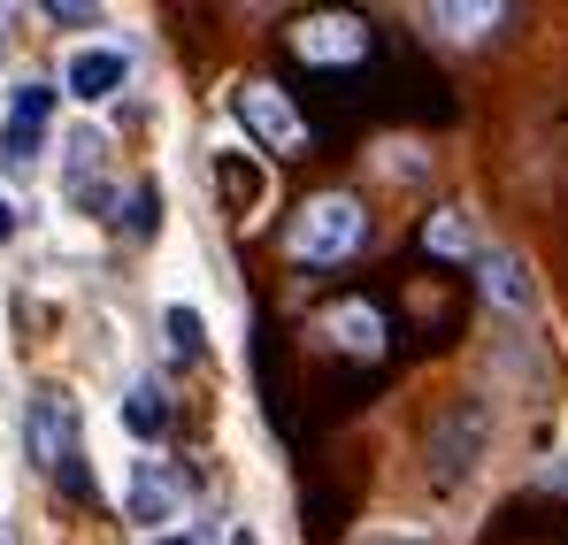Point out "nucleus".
<instances>
[{
    "label": "nucleus",
    "instance_id": "14",
    "mask_svg": "<svg viewBox=\"0 0 568 545\" xmlns=\"http://www.w3.org/2000/svg\"><path fill=\"white\" fill-rule=\"evenodd\" d=\"M162 346H170L178 362H200V354H207V315H200L192 300H170V307H162Z\"/></svg>",
    "mask_w": 568,
    "mask_h": 545
},
{
    "label": "nucleus",
    "instance_id": "16",
    "mask_svg": "<svg viewBox=\"0 0 568 545\" xmlns=\"http://www.w3.org/2000/svg\"><path fill=\"white\" fill-rule=\"evenodd\" d=\"M131 239H154V184L131 192Z\"/></svg>",
    "mask_w": 568,
    "mask_h": 545
},
{
    "label": "nucleus",
    "instance_id": "6",
    "mask_svg": "<svg viewBox=\"0 0 568 545\" xmlns=\"http://www.w3.org/2000/svg\"><path fill=\"white\" fill-rule=\"evenodd\" d=\"M292 54L300 62H315V70H354L362 54H369V23L362 16H300L292 23Z\"/></svg>",
    "mask_w": 568,
    "mask_h": 545
},
{
    "label": "nucleus",
    "instance_id": "4",
    "mask_svg": "<svg viewBox=\"0 0 568 545\" xmlns=\"http://www.w3.org/2000/svg\"><path fill=\"white\" fill-rule=\"evenodd\" d=\"M231 115H239V131H246L254 147H270V154H300V147H307L300 108H292L270 78H239V85H231Z\"/></svg>",
    "mask_w": 568,
    "mask_h": 545
},
{
    "label": "nucleus",
    "instance_id": "1",
    "mask_svg": "<svg viewBox=\"0 0 568 545\" xmlns=\"http://www.w3.org/2000/svg\"><path fill=\"white\" fill-rule=\"evenodd\" d=\"M362 239H369V208H362L354 192H315V200L292 215L284 254L307 262V270H338V262L362 254Z\"/></svg>",
    "mask_w": 568,
    "mask_h": 545
},
{
    "label": "nucleus",
    "instance_id": "20",
    "mask_svg": "<svg viewBox=\"0 0 568 545\" xmlns=\"http://www.w3.org/2000/svg\"><path fill=\"white\" fill-rule=\"evenodd\" d=\"M538 484H546V492H568V461H554V468H546Z\"/></svg>",
    "mask_w": 568,
    "mask_h": 545
},
{
    "label": "nucleus",
    "instance_id": "15",
    "mask_svg": "<svg viewBox=\"0 0 568 545\" xmlns=\"http://www.w3.org/2000/svg\"><path fill=\"white\" fill-rule=\"evenodd\" d=\"M423 246H430L438 262H462V254H476V223H469V208H438V215L423 223Z\"/></svg>",
    "mask_w": 568,
    "mask_h": 545
},
{
    "label": "nucleus",
    "instance_id": "18",
    "mask_svg": "<svg viewBox=\"0 0 568 545\" xmlns=\"http://www.w3.org/2000/svg\"><path fill=\"white\" fill-rule=\"evenodd\" d=\"M16 231H23V208L0 192V246H16Z\"/></svg>",
    "mask_w": 568,
    "mask_h": 545
},
{
    "label": "nucleus",
    "instance_id": "7",
    "mask_svg": "<svg viewBox=\"0 0 568 545\" xmlns=\"http://www.w3.org/2000/svg\"><path fill=\"white\" fill-rule=\"evenodd\" d=\"M207 178H215V200H223L231 223H254L270 208V162L254 147H215L207 154Z\"/></svg>",
    "mask_w": 568,
    "mask_h": 545
},
{
    "label": "nucleus",
    "instance_id": "8",
    "mask_svg": "<svg viewBox=\"0 0 568 545\" xmlns=\"http://www.w3.org/2000/svg\"><path fill=\"white\" fill-rule=\"evenodd\" d=\"M123 85H131V54H123V47H70V54H62V100L108 108Z\"/></svg>",
    "mask_w": 568,
    "mask_h": 545
},
{
    "label": "nucleus",
    "instance_id": "11",
    "mask_svg": "<svg viewBox=\"0 0 568 545\" xmlns=\"http://www.w3.org/2000/svg\"><path fill=\"white\" fill-rule=\"evenodd\" d=\"M323 339L346 346L354 362H377V354H384V315L369 307V300H338V307L323 315Z\"/></svg>",
    "mask_w": 568,
    "mask_h": 545
},
{
    "label": "nucleus",
    "instance_id": "13",
    "mask_svg": "<svg viewBox=\"0 0 568 545\" xmlns=\"http://www.w3.org/2000/svg\"><path fill=\"white\" fill-rule=\"evenodd\" d=\"M115 423H123L139 446H154V438L170 431V400H162V384H131V392L115 400Z\"/></svg>",
    "mask_w": 568,
    "mask_h": 545
},
{
    "label": "nucleus",
    "instance_id": "10",
    "mask_svg": "<svg viewBox=\"0 0 568 545\" xmlns=\"http://www.w3.org/2000/svg\"><path fill=\"white\" fill-rule=\"evenodd\" d=\"M476 270H484L476 284H484V300H491L499 315H530V307H538V284H530V262H523V254L491 246V254H484Z\"/></svg>",
    "mask_w": 568,
    "mask_h": 545
},
{
    "label": "nucleus",
    "instance_id": "12",
    "mask_svg": "<svg viewBox=\"0 0 568 545\" xmlns=\"http://www.w3.org/2000/svg\"><path fill=\"white\" fill-rule=\"evenodd\" d=\"M423 23H430L438 39H462V47H469V39H484V31L507 23V8H499V0H469V8H462V0H438V8H423Z\"/></svg>",
    "mask_w": 568,
    "mask_h": 545
},
{
    "label": "nucleus",
    "instance_id": "2",
    "mask_svg": "<svg viewBox=\"0 0 568 545\" xmlns=\"http://www.w3.org/2000/svg\"><path fill=\"white\" fill-rule=\"evenodd\" d=\"M185 468L178 461H162V454H139L131 468H123V523L131 531H146V538H162L178 515H185Z\"/></svg>",
    "mask_w": 568,
    "mask_h": 545
},
{
    "label": "nucleus",
    "instance_id": "21",
    "mask_svg": "<svg viewBox=\"0 0 568 545\" xmlns=\"http://www.w3.org/2000/svg\"><path fill=\"white\" fill-rule=\"evenodd\" d=\"M223 545H262V538H254V531H231V538H223Z\"/></svg>",
    "mask_w": 568,
    "mask_h": 545
},
{
    "label": "nucleus",
    "instance_id": "9",
    "mask_svg": "<svg viewBox=\"0 0 568 545\" xmlns=\"http://www.w3.org/2000/svg\"><path fill=\"white\" fill-rule=\"evenodd\" d=\"M484 438H491V415L484 407H462V415H446L438 423V438H430V461H438V476L454 484V476H469L476 454H484Z\"/></svg>",
    "mask_w": 568,
    "mask_h": 545
},
{
    "label": "nucleus",
    "instance_id": "19",
    "mask_svg": "<svg viewBox=\"0 0 568 545\" xmlns=\"http://www.w3.org/2000/svg\"><path fill=\"white\" fill-rule=\"evenodd\" d=\"M146 545H215L200 523H185V531H162V538H146Z\"/></svg>",
    "mask_w": 568,
    "mask_h": 545
},
{
    "label": "nucleus",
    "instance_id": "3",
    "mask_svg": "<svg viewBox=\"0 0 568 545\" xmlns=\"http://www.w3.org/2000/svg\"><path fill=\"white\" fill-rule=\"evenodd\" d=\"M23 446H31V461H39L54 484L85 492V468H78V407H70L62 392H31V407H23Z\"/></svg>",
    "mask_w": 568,
    "mask_h": 545
},
{
    "label": "nucleus",
    "instance_id": "5",
    "mask_svg": "<svg viewBox=\"0 0 568 545\" xmlns=\"http://www.w3.org/2000/svg\"><path fill=\"white\" fill-rule=\"evenodd\" d=\"M54 115H62V92L47 85V78H23V85H8V115H0V162H8V170L39 162V147H47Z\"/></svg>",
    "mask_w": 568,
    "mask_h": 545
},
{
    "label": "nucleus",
    "instance_id": "17",
    "mask_svg": "<svg viewBox=\"0 0 568 545\" xmlns=\"http://www.w3.org/2000/svg\"><path fill=\"white\" fill-rule=\"evenodd\" d=\"M47 23H100V8H85V0H54Z\"/></svg>",
    "mask_w": 568,
    "mask_h": 545
}]
</instances>
